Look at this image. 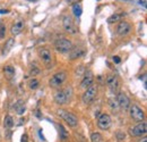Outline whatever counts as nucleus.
<instances>
[{"mask_svg":"<svg viewBox=\"0 0 147 142\" xmlns=\"http://www.w3.org/2000/svg\"><path fill=\"white\" fill-rule=\"evenodd\" d=\"M71 94H73V90L69 87L57 91L55 93V104H58V105H66V104H68L69 100L71 99Z\"/></svg>","mask_w":147,"mask_h":142,"instance_id":"obj_1","label":"nucleus"},{"mask_svg":"<svg viewBox=\"0 0 147 142\" xmlns=\"http://www.w3.org/2000/svg\"><path fill=\"white\" fill-rule=\"evenodd\" d=\"M57 114H58V116L61 119H63L70 127H76L78 125V118H77L76 115H74L73 113H69V111H67L65 109H58Z\"/></svg>","mask_w":147,"mask_h":142,"instance_id":"obj_2","label":"nucleus"},{"mask_svg":"<svg viewBox=\"0 0 147 142\" xmlns=\"http://www.w3.org/2000/svg\"><path fill=\"white\" fill-rule=\"evenodd\" d=\"M38 57L41 59V61L45 65L47 68H51L53 65V56L50 49L48 48H42L38 50Z\"/></svg>","mask_w":147,"mask_h":142,"instance_id":"obj_3","label":"nucleus"},{"mask_svg":"<svg viewBox=\"0 0 147 142\" xmlns=\"http://www.w3.org/2000/svg\"><path fill=\"white\" fill-rule=\"evenodd\" d=\"M97 91H98V88L96 85H91L88 87L87 89L85 90V92L83 93L82 96V101L84 105H90L94 101V99L96 98L97 96Z\"/></svg>","mask_w":147,"mask_h":142,"instance_id":"obj_4","label":"nucleus"},{"mask_svg":"<svg viewBox=\"0 0 147 142\" xmlns=\"http://www.w3.org/2000/svg\"><path fill=\"white\" fill-rule=\"evenodd\" d=\"M128 110L129 114H130V117L132 118V121H135L137 123L145 121V113L138 105H130Z\"/></svg>","mask_w":147,"mask_h":142,"instance_id":"obj_5","label":"nucleus"},{"mask_svg":"<svg viewBox=\"0 0 147 142\" xmlns=\"http://www.w3.org/2000/svg\"><path fill=\"white\" fill-rule=\"evenodd\" d=\"M55 49L61 53H69L74 48L73 42H71L70 40H68V39H65V38L58 39L55 42Z\"/></svg>","mask_w":147,"mask_h":142,"instance_id":"obj_6","label":"nucleus"},{"mask_svg":"<svg viewBox=\"0 0 147 142\" xmlns=\"http://www.w3.org/2000/svg\"><path fill=\"white\" fill-rule=\"evenodd\" d=\"M66 79H67V74L65 72H58L51 76V79L49 80V84L52 88H59L65 83Z\"/></svg>","mask_w":147,"mask_h":142,"instance_id":"obj_7","label":"nucleus"},{"mask_svg":"<svg viewBox=\"0 0 147 142\" xmlns=\"http://www.w3.org/2000/svg\"><path fill=\"white\" fill-rule=\"evenodd\" d=\"M146 132H147L146 121L139 122L137 125L130 127V134L134 135V137H143V135L146 134Z\"/></svg>","mask_w":147,"mask_h":142,"instance_id":"obj_8","label":"nucleus"},{"mask_svg":"<svg viewBox=\"0 0 147 142\" xmlns=\"http://www.w3.org/2000/svg\"><path fill=\"white\" fill-rule=\"evenodd\" d=\"M112 125V119H111L110 115L108 114H102L98 116L97 118V126L98 128H101L102 131H107L109 130Z\"/></svg>","mask_w":147,"mask_h":142,"instance_id":"obj_9","label":"nucleus"},{"mask_svg":"<svg viewBox=\"0 0 147 142\" xmlns=\"http://www.w3.org/2000/svg\"><path fill=\"white\" fill-rule=\"evenodd\" d=\"M117 102L119 105V108L123 109V110H128L130 107V99L125 92H119L118 97H117Z\"/></svg>","mask_w":147,"mask_h":142,"instance_id":"obj_10","label":"nucleus"},{"mask_svg":"<svg viewBox=\"0 0 147 142\" xmlns=\"http://www.w3.org/2000/svg\"><path fill=\"white\" fill-rule=\"evenodd\" d=\"M130 32H131V25H130V23L126 22V20H121L118 24V26H117V33L120 36H128Z\"/></svg>","mask_w":147,"mask_h":142,"instance_id":"obj_11","label":"nucleus"},{"mask_svg":"<svg viewBox=\"0 0 147 142\" xmlns=\"http://www.w3.org/2000/svg\"><path fill=\"white\" fill-rule=\"evenodd\" d=\"M93 83H94V75H93L92 72L88 71V72H86V73H84V77H83V80H82L80 88L87 89L88 87L93 85Z\"/></svg>","mask_w":147,"mask_h":142,"instance_id":"obj_12","label":"nucleus"},{"mask_svg":"<svg viewBox=\"0 0 147 142\" xmlns=\"http://www.w3.org/2000/svg\"><path fill=\"white\" fill-rule=\"evenodd\" d=\"M62 25H63V29L69 32V33H76V26L74 24L73 19L69 16H63V19H62Z\"/></svg>","mask_w":147,"mask_h":142,"instance_id":"obj_13","label":"nucleus"},{"mask_svg":"<svg viewBox=\"0 0 147 142\" xmlns=\"http://www.w3.org/2000/svg\"><path fill=\"white\" fill-rule=\"evenodd\" d=\"M107 84L110 88L111 91L114 92V91H117L118 88H119V80H118V77L115 75H109L107 77Z\"/></svg>","mask_w":147,"mask_h":142,"instance_id":"obj_14","label":"nucleus"},{"mask_svg":"<svg viewBox=\"0 0 147 142\" xmlns=\"http://www.w3.org/2000/svg\"><path fill=\"white\" fill-rule=\"evenodd\" d=\"M24 30V20L19 19L17 22H15L11 26V34L13 36H18L19 33H22V31Z\"/></svg>","mask_w":147,"mask_h":142,"instance_id":"obj_15","label":"nucleus"},{"mask_svg":"<svg viewBox=\"0 0 147 142\" xmlns=\"http://www.w3.org/2000/svg\"><path fill=\"white\" fill-rule=\"evenodd\" d=\"M14 46H15V38H9V39L6 41V43L3 44V48H2V51H1L2 56H6L7 53L13 49Z\"/></svg>","mask_w":147,"mask_h":142,"instance_id":"obj_16","label":"nucleus"},{"mask_svg":"<svg viewBox=\"0 0 147 142\" xmlns=\"http://www.w3.org/2000/svg\"><path fill=\"white\" fill-rule=\"evenodd\" d=\"M3 74H5V76L7 77V79H13L14 76H15V74H16V71H15V68L11 66V65H7V66H5L3 67Z\"/></svg>","mask_w":147,"mask_h":142,"instance_id":"obj_17","label":"nucleus"},{"mask_svg":"<svg viewBox=\"0 0 147 142\" xmlns=\"http://www.w3.org/2000/svg\"><path fill=\"white\" fill-rule=\"evenodd\" d=\"M85 53L84 51V49H82V48H73L71 50H70V55H69V59H76V58H78V57H80V56H83Z\"/></svg>","mask_w":147,"mask_h":142,"instance_id":"obj_18","label":"nucleus"},{"mask_svg":"<svg viewBox=\"0 0 147 142\" xmlns=\"http://www.w3.org/2000/svg\"><path fill=\"white\" fill-rule=\"evenodd\" d=\"M73 13L76 17H79L83 13V8H82V5L79 2H75L73 5Z\"/></svg>","mask_w":147,"mask_h":142,"instance_id":"obj_19","label":"nucleus"},{"mask_svg":"<svg viewBox=\"0 0 147 142\" xmlns=\"http://www.w3.org/2000/svg\"><path fill=\"white\" fill-rule=\"evenodd\" d=\"M3 126L5 128H11L14 126V119L10 115H6L5 119H3Z\"/></svg>","mask_w":147,"mask_h":142,"instance_id":"obj_20","label":"nucleus"},{"mask_svg":"<svg viewBox=\"0 0 147 142\" xmlns=\"http://www.w3.org/2000/svg\"><path fill=\"white\" fill-rule=\"evenodd\" d=\"M103 141V137L101 133L98 132H93L91 134V142H102Z\"/></svg>","mask_w":147,"mask_h":142,"instance_id":"obj_21","label":"nucleus"},{"mask_svg":"<svg viewBox=\"0 0 147 142\" xmlns=\"http://www.w3.org/2000/svg\"><path fill=\"white\" fill-rule=\"evenodd\" d=\"M123 17V14H119V13H117V14H114V15H112L110 17L108 18V23H117V22H119L121 18Z\"/></svg>","mask_w":147,"mask_h":142,"instance_id":"obj_22","label":"nucleus"},{"mask_svg":"<svg viewBox=\"0 0 147 142\" xmlns=\"http://www.w3.org/2000/svg\"><path fill=\"white\" fill-rule=\"evenodd\" d=\"M40 87V82L36 79H32L30 82H28V88L31 90H36Z\"/></svg>","mask_w":147,"mask_h":142,"instance_id":"obj_23","label":"nucleus"},{"mask_svg":"<svg viewBox=\"0 0 147 142\" xmlns=\"http://www.w3.org/2000/svg\"><path fill=\"white\" fill-rule=\"evenodd\" d=\"M6 36V25L0 20V39H3Z\"/></svg>","mask_w":147,"mask_h":142,"instance_id":"obj_24","label":"nucleus"},{"mask_svg":"<svg viewBox=\"0 0 147 142\" xmlns=\"http://www.w3.org/2000/svg\"><path fill=\"white\" fill-rule=\"evenodd\" d=\"M59 127H60V132H61V135H60V138H61L62 140H66V139H67V137H68V134H67L66 130L63 128V126H62V125H60Z\"/></svg>","mask_w":147,"mask_h":142,"instance_id":"obj_25","label":"nucleus"},{"mask_svg":"<svg viewBox=\"0 0 147 142\" xmlns=\"http://www.w3.org/2000/svg\"><path fill=\"white\" fill-rule=\"evenodd\" d=\"M109 105H110V107L113 110H114V109H118V107H119L117 100H113V99H110V100H109Z\"/></svg>","mask_w":147,"mask_h":142,"instance_id":"obj_26","label":"nucleus"},{"mask_svg":"<svg viewBox=\"0 0 147 142\" xmlns=\"http://www.w3.org/2000/svg\"><path fill=\"white\" fill-rule=\"evenodd\" d=\"M16 110H17L16 113H17L18 115H23V114L25 113V106H23V105H22V106L16 107Z\"/></svg>","mask_w":147,"mask_h":142,"instance_id":"obj_27","label":"nucleus"},{"mask_svg":"<svg viewBox=\"0 0 147 142\" xmlns=\"http://www.w3.org/2000/svg\"><path fill=\"white\" fill-rule=\"evenodd\" d=\"M40 68H37V67H34V68H32L31 72H30V74L32 75V76H35V75H38L40 74Z\"/></svg>","mask_w":147,"mask_h":142,"instance_id":"obj_28","label":"nucleus"},{"mask_svg":"<svg viewBox=\"0 0 147 142\" xmlns=\"http://www.w3.org/2000/svg\"><path fill=\"white\" fill-rule=\"evenodd\" d=\"M117 137H118V140H120V141H122V140L126 139L125 133H121V132H118V133H117Z\"/></svg>","mask_w":147,"mask_h":142,"instance_id":"obj_29","label":"nucleus"},{"mask_svg":"<svg viewBox=\"0 0 147 142\" xmlns=\"http://www.w3.org/2000/svg\"><path fill=\"white\" fill-rule=\"evenodd\" d=\"M20 142H28V135H27L26 133L22 135V140H20Z\"/></svg>","mask_w":147,"mask_h":142,"instance_id":"obj_30","label":"nucleus"},{"mask_svg":"<svg viewBox=\"0 0 147 142\" xmlns=\"http://www.w3.org/2000/svg\"><path fill=\"white\" fill-rule=\"evenodd\" d=\"M113 61H114V63H117V64H119V63L121 61V59H120L118 56H114V57H113Z\"/></svg>","mask_w":147,"mask_h":142,"instance_id":"obj_31","label":"nucleus"},{"mask_svg":"<svg viewBox=\"0 0 147 142\" xmlns=\"http://www.w3.org/2000/svg\"><path fill=\"white\" fill-rule=\"evenodd\" d=\"M137 142H147V138L143 135V138H140V139H139V140H138Z\"/></svg>","mask_w":147,"mask_h":142,"instance_id":"obj_32","label":"nucleus"},{"mask_svg":"<svg viewBox=\"0 0 147 142\" xmlns=\"http://www.w3.org/2000/svg\"><path fill=\"white\" fill-rule=\"evenodd\" d=\"M9 10L8 9H0V14H8Z\"/></svg>","mask_w":147,"mask_h":142,"instance_id":"obj_33","label":"nucleus"},{"mask_svg":"<svg viewBox=\"0 0 147 142\" xmlns=\"http://www.w3.org/2000/svg\"><path fill=\"white\" fill-rule=\"evenodd\" d=\"M68 1H69V2H70V3H73V2H77V1H78V0H68Z\"/></svg>","mask_w":147,"mask_h":142,"instance_id":"obj_34","label":"nucleus"}]
</instances>
